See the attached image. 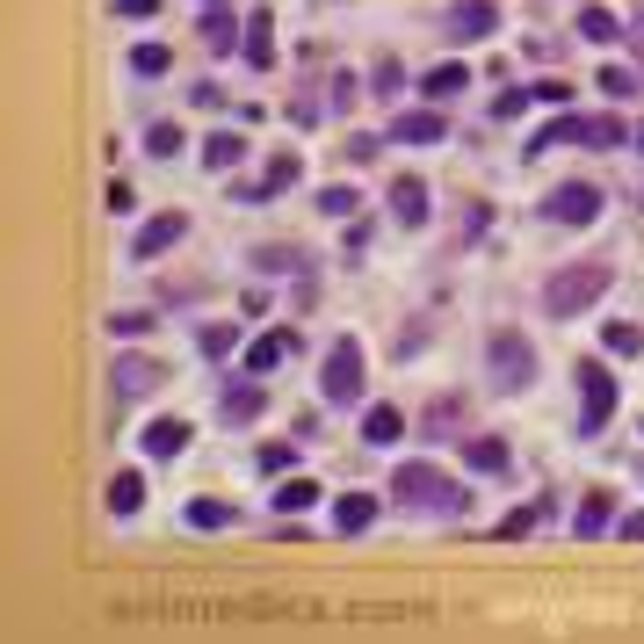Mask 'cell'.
I'll list each match as a JSON object with an SVG mask.
<instances>
[{
    "mask_svg": "<svg viewBox=\"0 0 644 644\" xmlns=\"http://www.w3.org/2000/svg\"><path fill=\"white\" fill-rule=\"evenodd\" d=\"M398 435H406V413H398V406H370V413H362V442H398Z\"/></svg>",
    "mask_w": 644,
    "mask_h": 644,
    "instance_id": "9a60e30c",
    "label": "cell"
},
{
    "mask_svg": "<svg viewBox=\"0 0 644 644\" xmlns=\"http://www.w3.org/2000/svg\"><path fill=\"white\" fill-rule=\"evenodd\" d=\"M116 15H124V22H152V15H160V0H116Z\"/></svg>",
    "mask_w": 644,
    "mask_h": 644,
    "instance_id": "f35d334b",
    "label": "cell"
},
{
    "mask_svg": "<svg viewBox=\"0 0 644 644\" xmlns=\"http://www.w3.org/2000/svg\"><path fill=\"white\" fill-rule=\"evenodd\" d=\"M290 181H297V152H275V160H268V174H261V189L275 196V189H290Z\"/></svg>",
    "mask_w": 644,
    "mask_h": 644,
    "instance_id": "d6a6232c",
    "label": "cell"
},
{
    "mask_svg": "<svg viewBox=\"0 0 644 644\" xmlns=\"http://www.w3.org/2000/svg\"><path fill=\"white\" fill-rule=\"evenodd\" d=\"M529 95H536V87H507V95H500L493 109H500V116H521V109H529Z\"/></svg>",
    "mask_w": 644,
    "mask_h": 644,
    "instance_id": "60d3db41",
    "label": "cell"
},
{
    "mask_svg": "<svg viewBox=\"0 0 644 644\" xmlns=\"http://www.w3.org/2000/svg\"><path fill=\"white\" fill-rule=\"evenodd\" d=\"M275 507H283V514H312L319 507V485L312 478H283V485H275Z\"/></svg>",
    "mask_w": 644,
    "mask_h": 644,
    "instance_id": "e0dca14e",
    "label": "cell"
},
{
    "mask_svg": "<svg viewBox=\"0 0 644 644\" xmlns=\"http://www.w3.org/2000/svg\"><path fill=\"white\" fill-rule=\"evenodd\" d=\"M579 37H587V44H616L623 29H616V15H608V8H587V15H579Z\"/></svg>",
    "mask_w": 644,
    "mask_h": 644,
    "instance_id": "4316f807",
    "label": "cell"
},
{
    "mask_svg": "<svg viewBox=\"0 0 644 644\" xmlns=\"http://www.w3.org/2000/svg\"><path fill=\"white\" fill-rule=\"evenodd\" d=\"M232 341H239V326H203V355H232Z\"/></svg>",
    "mask_w": 644,
    "mask_h": 644,
    "instance_id": "e575fe53",
    "label": "cell"
},
{
    "mask_svg": "<svg viewBox=\"0 0 644 644\" xmlns=\"http://www.w3.org/2000/svg\"><path fill=\"white\" fill-rule=\"evenodd\" d=\"M637 58H644V22H637Z\"/></svg>",
    "mask_w": 644,
    "mask_h": 644,
    "instance_id": "f6af8a7d",
    "label": "cell"
},
{
    "mask_svg": "<svg viewBox=\"0 0 644 644\" xmlns=\"http://www.w3.org/2000/svg\"><path fill=\"white\" fill-rule=\"evenodd\" d=\"M485 370H493L500 391H521V384L536 377V348L521 341L514 326H493V333H485Z\"/></svg>",
    "mask_w": 644,
    "mask_h": 644,
    "instance_id": "7a4b0ae2",
    "label": "cell"
},
{
    "mask_svg": "<svg viewBox=\"0 0 644 644\" xmlns=\"http://www.w3.org/2000/svg\"><path fill=\"white\" fill-rule=\"evenodd\" d=\"M181 442H189V427H181V420H152L145 427V456H181Z\"/></svg>",
    "mask_w": 644,
    "mask_h": 644,
    "instance_id": "ac0fdd59",
    "label": "cell"
},
{
    "mask_svg": "<svg viewBox=\"0 0 644 644\" xmlns=\"http://www.w3.org/2000/svg\"><path fill=\"white\" fill-rule=\"evenodd\" d=\"M464 87H471L464 66H435V73L420 80V95H427V102H449V95H464Z\"/></svg>",
    "mask_w": 644,
    "mask_h": 644,
    "instance_id": "2e32d148",
    "label": "cell"
},
{
    "mask_svg": "<svg viewBox=\"0 0 644 644\" xmlns=\"http://www.w3.org/2000/svg\"><path fill=\"white\" fill-rule=\"evenodd\" d=\"M623 536H630V543H644V514H623Z\"/></svg>",
    "mask_w": 644,
    "mask_h": 644,
    "instance_id": "ee69618b",
    "label": "cell"
},
{
    "mask_svg": "<svg viewBox=\"0 0 644 644\" xmlns=\"http://www.w3.org/2000/svg\"><path fill=\"white\" fill-rule=\"evenodd\" d=\"M391 493H398V507H435V514H456V507H464V493H456L435 464H398Z\"/></svg>",
    "mask_w": 644,
    "mask_h": 644,
    "instance_id": "3957f363",
    "label": "cell"
},
{
    "mask_svg": "<svg viewBox=\"0 0 644 644\" xmlns=\"http://www.w3.org/2000/svg\"><path fill=\"white\" fill-rule=\"evenodd\" d=\"M608 283H616V275H608V261H565V268L543 283V312H550V319H579Z\"/></svg>",
    "mask_w": 644,
    "mask_h": 644,
    "instance_id": "6da1fadb",
    "label": "cell"
},
{
    "mask_svg": "<svg viewBox=\"0 0 644 644\" xmlns=\"http://www.w3.org/2000/svg\"><path fill=\"white\" fill-rule=\"evenodd\" d=\"M167 66H174V58H167V44H138V51H131V73H138V80H160Z\"/></svg>",
    "mask_w": 644,
    "mask_h": 644,
    "instance_id": "83f0119b",
    "label": "cell"
},
{
    "mask_svg": "<svg viewBox=\"0 0 644 644\" xmlns=\"http://www.w3.org/2000/svg\"><path fill=\"white\" fill-rule=\"evenodd\" d=\"M232 29H239V22H232L225 8H210V15H203V44H210V51H232V44H239Z\"/></svg>",
    "mask_w": 644,
    "mask_h": 644,
    "instance_id": "f1b7e54d",
    "label": "cell"
},
{
    "mask_svg": "<svg viewBox=\"0 0 644 644\" xmlns=\"http://www.w3.org/2000/svg\"><path fill=\"white\" fill-rule=\"evenodd\" d=\"M391 218L398 225H427V181L420 174H398L391 181Z\"/></svg>",
    "mask_w": 644,
    "mask_h": 644,
    "instance_id": "9c48e42d",
    "label": "cell"
},
{
    "mask_svg": "<svg viewBox=\"0 0 644 644\" xmlns=\"http://www.w3.org/2000/svg\"><path fill=\"white\" fill-rule=\"evenodd\" d=\"M464 464H471V471H507V442L471 435V442H464Z\"/></svg>",
    "mask_w": 644,
    "mask_h": 644,
    "instance_id": "d6986e66",
    "label": "cell"
},
{
    "mask_svg": "<svg viewBox=\"0 0 644 644\" xmlns=\"http://www.w3.org/2000/svg\"><path fill=\"white\" fill-rule=\"evenodd\" d=\"M579 145H623V116H579Z\"/></svg>",
    "mask_w": 644,
    "mask_h": 644,
    "instance_id": "cb8c5ba5",
    "label": "cell"
},
{
    "mask_svg": "<svg viewBox=\"0 0 644 644\" xmlns=\"http://www.w3.org/2000/svg\"><path fill=\"white\" fill-rule=\"evenodd\" d=\"M377 87H370V95L377 102H398V95H406V66H398V58H377V73H370Z\"/></svg>",
    "mask_w": 644,
    "mask_h": 644,
    "instance_id": "484cf974",
    "label": "cell"
},
{
    "mask_svg": "<svg viewBox=\"0 0 644 644\" xmlns=\"http://www.w3.org/2000/svg\"><path fill=\"white\" fill-rule=\"evenodd\" d=\"M543 218L550 225H594L601 218V189H594V181H565V189H550Z\"/></svg>",
    "mask_w": 644,
    "mask_h": 644,
    "instance_id": "5b68a950",
    "label": "cell"
},
{
    "mask_svg": "<svg viewBox=\"0 0 644 644\" xmlns=\"http://www.w3.org/2000/svg\"><path fill=\"white\" fill-rule=\"evenodd\" d=\"M608 413H616V377H608L601 362H587V370H579V420H587V435H601Z\"/></svg>",
    "mask_w": 644,
    "mask_h": 644,
    "instance_id": "8992f818",
    "label": "cell"
},
{
    "mask_svg": "<svg viewBox=\"0 0 644 644\" xmlns=\"http://www.w3.org/2000/svg\"><path fill=\"white\" fill-rule=\"evenodd\" d=\"M579 138V124H572V116H565V124H543L536 138H529V160H536V152H558V145H572Z\"/></svg>",
    "mask_w": 644,
    "mask_h": 644,
    "instance_id": "f546056e",
    "label": "cell"
},
{
    "mask_svg": "<svg viewBox=\"0 0 644 644\" xmlns=\"http://www.w3.org/2000/svg\"><path fill=\"white\" fill-rule=\"evenodd\" d=\"M601 87L623 102V95H637V73H630V66H608V73H601Z\"/></svg>",
    "mask_w": 644,
    "mask_h": 644,
    "instance_id": "d590c367",
    "label": "cell"
},
{
    "mask_svg": "<svg viewBox=\"0 0 644 644\" xmlns=\"http://www.w3.org/2000/svg\"><path fill=\"white\" fill-rule=\"evenodd\" d=\"M500 29V8L493 0H449V37L456 44H485Z\"/></svg>",
    "mask_w": 644,
    "mask_h": 644,
    "instance_id": "52a82bcc",
    "label": "cell"
},
{
    "mask_svg": "<svg viewBox=\"0 0 644 644\" xmlns=\"http://www.w3.org/2000/svg\"><path fill=\"white\" fill-rule=\"evenodd\" d=\"M370 521H377V493H348L341 507H333V529H341V536H362Z\"/></svg>",
    "mask_w": 644,
    "mask_h": 644,
    "instance_id": "4fadbf2b",
    "label": "cell"
},
{
    "mask_svg": "<svg viewBox=\"0 0 644 644\" xmlns=\"http://www.w3.org/2000/svg\"><path fill=\"white\" fill-rule=\"evenodd\" d=\"M637 348H644V333H637V326H623V319L608 326V355H637Z\"/></svg>",
    "mask_w": 644,
    "mask_h": 644,
    "instance_id": "836d02e7",
    "label": "cell"
},
{
    "mask_svg": "<svg viewBox=\"0 0 644 644\" xmlns=\"http://www.w3.org/2000/svg\"><path fill=\"white\" fill-rule=\"evenodd\" d=\"M608 521H616V500H608V493H587V507H579L572 529H579V536H601Z\"/></svg>",
    "mask_w": 644,
    "mask_h": 644,
    "instance_id": "7402d4cb",
    "label": "cell"
},
{
    "mask_svg": "<svg viewBox=\"0 0 644 644\" xmlns=\"http://www.w3.org/2000/svg\"><path fill=\"white\" fill-rule=\"evenodd\" d=\"M109 507H116V514H138V507H145V478H138V471H116V478H109Z\"/></svg>",
    "mask_w": 644,
    "mask_h": 644,
    "instance_id": "ffe728a7",
    "label": "cell"
},
{
    "mask_svg": "<svg viewBox=\"0 0 644 644\" xmlns=\"http://www.w3.org/2000/svg\"><path fill=\"white\" fill-rule=\"evenodd\" d=\"M145 326H152L145 312H116V319H109V333H124V341H131V333H145Z\"/></svg>",
    "mask_w": 644,
    "mask_h": 644,
    "instance_id": "b9f144b4",
    "label": "cell"
},
{
    "mask_svg": "<svg viewBox=\"0 0 644 644\" xmlns=\"http://www.w3.org/2000/svg\"><path fill=\"white\" fill-rule=\"evenodd\" d=\"M261 471L283 478V471H290V449H283V442H268V449H261Z\"/></svg>",
    "mask_w": 644,
    "mask_h": 644,
    "instance_id": "7bdbcfd3",
    "label": "cell"
},
{
    "mask_svg": "<svg viewBox=\"0 0 644 644\" xmlns=\"http://www.w3.org/2000/svg\"><path fill=\"white\" fill-rule=\"evenodd\" d=\"M319 210H326V218H355V189H326Z\"/></svg>",
    "mask_w": 644,
    "mask_h": 644,
    "instance_id": "8d00e7d4",
    "label": "cell"
},
{
    "mask_svg": "<svg viewBox=\"0 0 644 644\" xmlns=\"http://www.w3.org/2000/svg\"><path fill=\"white\" fill-rule=\"evenodd\" d=\"M326 398H333V406H355V398H362V341H333L326 348Z\"/></svg>",
    "mask_w": 644,
    "mask_h": 644,
    "instance_id": "277c9868",
    "label": "cell"
},
{
    "mask_svg": "<svg viewBox=\"0 0 644 644\" xmlns=\"http://www.w3.org/2000/svg\"><path fill=\"white\" fill-rule=\"evenodd\" d=\"M261 406H268L261 384H232V391H225V420H254Z\"/></svg>",
    "mask_w": 644,
    "mask_h": 644,
    "instance_id": "603a6c76",
    "label": "cell"
},
{
    "mask_svg": "<svg viewBox=\"0 0 644 644\" xmlns=\"http://www.w3.org/2000/svg\"><path fill=\"white\" fill-rule=\"evenodd\" d=\"M456 413H464V406H456V398H442V406H427V420H420V427H427V435H435V427H449Z\"/></svg>",
    "mask_w": 644,
    "mask_h": 644,
    "instance_id": "ab89813d",
    "label": "cell"
},
{
    "mask_svg": "<svg viewBox=\"0 0 644 644\" xmlns=\"http://www.w3.org/2000/svg\"><path fill=\"white\" fill-rule=\"evenodd\" d=\"M239 160H247V138H239V131H210V138H203V167L225 174V167H239Z\"/></svg>",
    "mask_w": 644,
    "mask_h": 644,
    "instance_id": "5bb4252c",
    "label": "cell"
},
{
    "mask_svg": "<svg viewBox=\"0 0 644 644\" xmlns=\"http://www.w3.org/2000/svg\"><path fill=\"white\" fill-rule=\"evenodd\" d=\"M290 348H297V333H290V326H275V333H261V341L247 348V377H268V370H275V362H283Z\"/></svg>",
    "mask_w": 644,
    "mask_h": 644,
    "instance_id": "30bf717a",
    "label": "cell"
},
{
    "mask_svg": "<svg viewBox=\"0 0 644 644\" xmlns=\"http://www.w3.org/2000/svg\"><path fill=\"white\" fill-rule=\"evenodd\" d=\"M254 268H268V275H283V268H297V254H290V247H268V254H254Z\"/></svg>",
    "mask_w": 644,
    "mask_h": 644,
    "instance_id": "74e56055",
    "label": "cell"
},
{
    "mask_svg": "<svg viewBox=\"0 0 644 644\" xmlns=\"http://www.w3.org/2000/svg\"><path fill=\"white\" fill-rule=\"evenodd\" d=\"M275 58V44H268V8H254L247 15V66H268Z\"/></svg>",
    "mask_w": 644,
    "mask_h": 644,
    "instance_id": "d4e9b609",
    "label": "cell"
},
{
    "mask_svg": "<svg viewBox=\"0 0 644 644\" xmlns=\"http://www.w3.org/2000/svg\"><path fill=\"white\" fill-rule=\"evenodd\" d=\"M181 232H189V210H160V218H145V232L131 239V254H138V261H160Z\"/></svg>",
    "mask_w": 644,
    "mask_h": 644,
    "instance_id": "ba28073f",
    "label": "cell"
},
{
    "mask_svg": "<svg viewBox=\"0 0 644 644\" xmlns=\"http://www.w3.org/2000/svg\"><path fill=\"white\" fill-rule=\"evenodd\" d=\"M152 384H160V362H145V355H124V362H116V398H145Z\"/></svg>",
    "mask_w": 644,
    "mask_h": 644,
    "instance_id": "7c38bea8",
    "label": "cell"
},
{
    "mask_svg": "<svg viewBox=\"0 0 644 644\" xmlns=\"http://www.w3.org/2000/svg\"><path fill=\"white\" fill-rule=\"evenodd\" d=\"M145 152H152V160H174V152H181V124H152L145 131Z\"/></svg>",
    "mask_w": 644,
    "mask_h": 644,
    "instance_id": "1f68e13d",
    "label": "cell"
},
{
    "mask_svg": "<svg viewBox=\"0 0 644 644\" xmlns=\"http://www.w3.org/2000/svg\"><path fill=\"white\" fill-rule=\"evenodd\" d=\"M391 138H398V145H442V116H435V109H406V116L391 124Z\"/></svg>",
    "mask_w": 644,
    "mask_h": 644,
    "instance_id": "8fae6325",
    "label": "cell"
},
{
    "mask_svg": "<svg viewBox=\"0 0 644 644\" xmlns=\"http://www.w3.org/2000/svg\"><path fill=\"white\" fill-rule=\"evenodd\" d=\"M225 521H232L225 500H189V529H225Z\"/></svg>",
    "mask_w": 644,
    "mask_h": 644,
    "instance_id": "4dcf8cb0",
    "label": "cell"
},
{
    "mask_svg": "<svg viewBox=\"0 0 644 644\" xmlns=\"http://www.w3.org/2000/svg\"><path fill=\"white\" fill-rule=\"evenodd\" d=\"M543 521H550V500L536 493V500H521V507L500 521V536H529V529H543Z\"/></svg>",
    "mask_w": 644,
    "mask_h": 644,
    "instance_id": "44dd1931",
    "label": "cell"
},
{
    "mask_svg": "<svg viewBox=\"0 0 644 644\" xmlns=\"http://www.w3.org/2000/svg\"><path fill=\"white\" fill-rule=\"evenodd\" d=\"M637 145H644V131H637Z\"/></svg>",
    "mask_w": 644,
    "mask_h": 644,
    "instance_id": "bcb514c9",
    "label": "cell"
}]
</instances>
